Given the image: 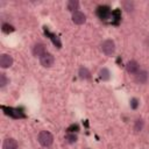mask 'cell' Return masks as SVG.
Listing matches in <instances>:
<instances>
[{"label":"cell","instance_id":"obj_2","mask_svg":"<svg viewBox=\"0 0 149 149\" xmlns=\"http://www.w3.org/2000/svg\"><path fill=\"white\" fill-rule=\"evenodd\" d=\"M101 51L106 56H112L115 52V43L113 40H105L101 43Z\"/></svg>","mask_w":149,"mask_h":149},{"label":"cell","instance_id":"obj_9","mask_svg":"<svg viewBox=\"0 0 149 149\" xmlns=\"http://www.w3.org/2000/svg\"><path fill=\"white\" fill-rule=\"evenodd\" d=\"M45 52H48L47 51V48H45V45L43 44V43H37V44H35V47L33 48V54H34V56L35 57H41V56H43Z\"/></svg>","mask_w":149,"mask_h":149},{"label":"cell","instance_id":"obj_11","mask_svg":"<svg viewBox=\"0 0 149 149\" xmlns=\"http://www.w3.org/2000/svg\"><path fill=\"white\" fill-rule=\"evenodd\" d=\"M135 80L139 84H144L148 80V72L146 70H140L136 74H135Z\"/></svg>","mask_w":149,"mask_h":149},{"label":"cell","instance_id":"obj_5","mask_svg":"<svg viewBox=\"0 0 149 149\" xmlns=\"http://www.w3.org/2000/svg\"><path fill=\"white\" fill-rule=\"evenodd\" d=\"M2 109L5 111V113L12 118H15V119H19V118H24V114L19 111L17 108H12V107H5L2 106Z\"/></svg>","mask_w":149,"mask_h":149},{"label":"cell","instance_id":"obj_10","mask_svg":"<svg viewBox=\"0 0 149 149\" xmlns=\"http://www.w3.org/2000/svg\"><path fill=\"white\" fill-rule=\"evenodd\" d=\"M17 142L13 137H8L2 143V149H17Z\"/></svg>","mask_w":149,"mask_h":149},{"label":"cell","instance_id":"obj_3","mask_svg":"<svg viewBox=\"0 0 149 149\" xmlns=\"http://www.w3.org/2000/svg\"><path fill=\"white\" fill-rule=\"evenodd\" d=\"M40 63L43 68H51L55 63V57L50 52H45L43 56L40 57Z\"/></svg>","mask_w":149,"mask_h":149},{"label":"cell","instance_id":"obj_1","mask_svg":"<svg viewBox=\"0 0 149 149\" xmlns=\"http://www.w3.org/2000/svg\"><path fill=\"white\" fill-rule=\"evenodd\" d=\"M37 141L40 142V144H41L42 147L48 148V147H50V146L52 144V142H54V136H52V134H51L50 132H48V130H42V132H40L38 135H37Z\"/></svg>","mask_w":149,"mask_h":149},{"label":"cell","instance_id":"obj_17","mask_svg":"<svg viewBox=\"0 0 149 149\" xmlns=\"http://www.w3.org/2000/svg\"><path fill=\"white\" fill-rule=\"evenodd\" d=\"M8 81H9V79L6 77V74L5 73H0V87L6 86L8 84Z\"/></svg>","mask_w":149,"mask_h":149},{"label":"cell","instance_id":"obj_16","mask_svg":"<svg viewBox=\"0 0 149 149\" xmlns=\"http://www.w3.org/2000/svg\"><path fill=\"white\" fill-rule=\"evenodd\" d=\"M2 31L3 33H6V34H9V33H13L15 29H14V27L13 26H10L9 23H2Z\"/></svg>","mask_w":149,"mask_h":149},{"label":"cell","instance_id":"obj_4","mask_svg":"<svg viewBox=\"0 0 149 149\" xmlns=\"http://www.w3.org/2000/svg\"><path fill=\"white\" fill-rule=\"evenodd\" d=\"M71 19H72V22H73L74 24H78V26L84 24V23L86 22V15H85L83 12H80V10L73 12Z\"/></svg>","mask_w":149,"mask_h":149},{"label":"cell","instance_id":"obj_19","mask_svg":"<svg viewBox=\"0 0 149 149\" xmlns=\"http://www.w3.org/2000/svg\"><path fill=\"white\" fill-rule=\"evenodd\" d=\"M137 106H139V100H137L136 98H133V99L130 100V107H132L133 109H136Z\"/></svg>","mask_w":149,"mask_h":149},{"label":"cell","instance_id":"obj_12","mask_svg":"<svg viewBox=\"0 0 149 149\" xmlns=\"http://www.w3.org/2000/svg\"><path fill=\"white\" fill-rule=\"evenodd\" d=\"M99 77H100V79H102L104 81H106V80H109V78H111V73H109L108 69H106V68H102V69L99 71Z\"/></svg>","mask_w":149,"mask_h":149},{"label":"cell","instance_id":"obj_7","mask_svg":"<svg viewBox=\"0 0 149 149\" xmlns=\"http://www.w3.org/2000/svg\"><path fill=\"white\" fill-rule=\"evenodd\" d=\"M126 70H127V72L130 73V74H136V73L140 71V65H139V63H137L136 61L133 59V61H129V62L127 63Z\"/></svg>","mask_w":149,"mask_h":149},{"label":"cell","instance_id":"obj_8","mask_svg":"<svg viewBox=\"0 0 149 149\" xmlns=\"http://www.w3.org/2000/svg\"><path fill=\"white\" fill-rule=\"evenodd\" d=\"M97 15L101 19V20H105L107 19L109 15H111V9L108 6H99L97 8Z\"/></svg>","mask_w":149,"mask_h":149},{"label":"cell","instance_id":"obj_6","mask_svg":"<svg viewBox=\"0 0 149 149\" xmlns=\"http://www.w3.org/2000/svg\"><path fill=\"white\" fill-rule=\"evenodd\" d=\"M13 64V57L8 54H2L0 56V66L2 69H7L9 66H12Z\"/></svg>","mask_w":149,"mask_h":149},{"label":"cell","instance_id":"obj_18","mask_svg":"<svg viewBox=\"0 0 149 149\" xmlns=\"http://www.w3.org/2000/svg\"><path fill=\"white\" fill-rule=\"evenodd\" d=\"M65 141L68 142V143H74L76 141H77V136L74 135V134H68L66 136H65Z\"/></svg>","mask_w":149,"mask_h":149},{"label":"cell","instance_id":"obj_20","mask_svg":"<svg viewBox=\"0 0 149 149\" xmlns=\"http://www.w3.org/2000/svg\"><path fill=\"white\" fill-rule=\"evenodd\" d=\"M123 6H125V9H126L127 12H132L133 8H134L132 2H123Z\"/></svg>","mask_w":149,"mask_h":149},{"label":"cell","instance_id":"obj_15","mask_svg":"<svg viewBox=\"0 0 149 149\" xmlns=\"http://www.w3.org/2000/svg\"><path fill=\"white\" fill-rule=\"evenodd\" d=\"M143 127H144V121L142 119H137L135 121V123H134V132L139 133V132H141L143 129Z\"/></svg>","mask_w":149,"mask_h":149},{"label":"cell","instance_id":"obj_13","mask_svg":"<svg viewBox=\"0 0 149 149\" xmlns=\"http://www.w3.org/2000/svg\"><path fill=\"white\" fill-rule=\"evenodd\" d=\"M78 74L81 79H90L91 78V72L86 68H80L78 71Z\"/></svg>","mask_w":149,"mask_h":149},{"label":"cell","instance_id":"obj_14","mask_svg":"<svg viewBox=\"0 0 149 149\" xmlns=\"http://www.w3.org/2000/svg\"><path fill=\"white\" fill-rule=\"evenodd\" d=\"M78 7H79V2L77 1V0H70L69 2H68V9L70 10V12H77V9H78Z\"/></svg>","mask_w":149,"mask_h":149}]
</instances>
